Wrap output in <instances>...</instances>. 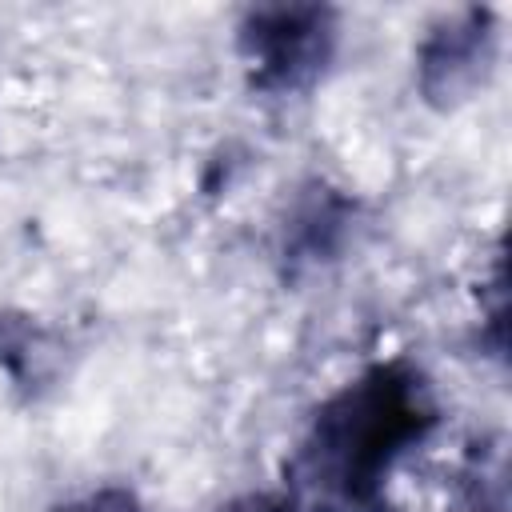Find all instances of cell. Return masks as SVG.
<instances>
[{
	"label": "cell",
	"mask_w": 512,
	"mask_h": 512,
	"mask_svg": "<svg viewBox=\"0 0 512 512\" xmlns=\"http://www.w3.org/2000/svg\"><path fill=\"white\" fill-rule=\"evenodd\" d=\"M432 424L436 404L420 368L404 360L364 368L316 408L292 464V496L304 512H348L372 504L392 468L424 444Z\"/></svg>",
	"instance_id": "1"
},
{
	"label": "cell",
	"mask_w": 512,
	"mask_h": 512,
	"mask_svg": "<svg viewBox=\"0 0 512 512\" xmlns=\"http://www.w3.org/2000/svg\"><path fill=\"white\" fill-rule=\"evenodd\" d=\"M236 52L248 84L268 96H292L320 80L336 52V12L324 4H260L236 28Z\"/></svg>",
	"instance_id": "2"
},
{
	"label": "cell",
	"mask_w": 512,
	"mask_h": 512,
	"mask_svg": "<svg viewBox=\"0 0 512 512\" xmlns=\"http://www.w3.org/2000/svg\"><path fill=\"white\" fill-rule=\"evenodd\" d=\"M496 16L488 8H460L440 16L416 44V88L432 108H460L472 100L496 64Z\"/></svg>",
	"instance_id": "3"
},
{
	"label": "cell",
	"mask_w": 512,
	"mask_h": 512,
	"mask_svg": "<svg viewBox=\"0 0 512 512\" xmlns=\"http://www.w3.org/2000/svg\"><path fill=\"white\" fill-rule=\"evenodd\" d=\"M352 220H356V204L328 188V184H312L288 212L284 220V256L288 264H324L332 260L344 240L352 236Z\"/></svg>",
	"instance_id": "4"
},
{
	"label": "cell",
	"mask_w": 512,
	"mask_h": 512,
	"mask_svg": "<svg viewBox=\"0 0 512 512\" xmlns=\"http://www.w3.org/2000/svg\"><path fill=\"white\" fill-rule=\"evenodd\" d=\"M52 512H144L140 496L132 488H120V484H108V488H96L88 496H76Z\"/></svg>",
	"instance_id": "5"
},
{
	"label": "cell",
	"mask_w": 512,
	"mask_h": 512,
	"mask_svg": "<svg viewBox=\"0 0 512 512\" xmlns=\"http://www.w3.org/2000/svg\"><path fill=\"white\" fill-rule=\"evenodd\" d=\"M220 512H304V504L292 492H248L228 500Z\"/></svg>",
	"instance_id": "6"
}]
</instances>
